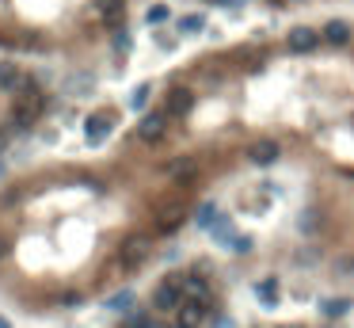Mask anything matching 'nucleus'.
Segmentation results:
<instances>
[{
    "mask_svg": "<svg viewBox=\"0 0 354 328\" xmlns=\"http://www.w3.org/2000/svg\"><path fill=\"white\" fill-rule=\"evenodd\" d=\"M168 180H187V176L198 172V161H190V156H175V161H168Z\"/></svg>",
    "mask_w": 354,
    "mask_h": 328,
    "instance_id": "15",
    "label": "nucleus"
},
{
    "mask_svg": "<svg viewBox=\"0 0 354 328\" xmlns=\"http://www.w3.org/2000/svg\"><path fill=\"white\" fill-rule=\"evenodd\" d=\"M190 103H195V96H190V88H172L168 92V103H164V115H187Z\"/></svg>",
    "mask_w": 354,
    "mask_h": 328,
    "instance_id": "11",
    "label": "nucleus"
},
{
    "mask_svg": "<svg viewBox=\"0 0 354 328\" xmlns=\"http://www.w3.org/2000/svg\"><path fill=\"white\" fill-rule=\"evenodd\" d=\"M107 305H111L115 313H130V309H133V294H130V290H122V294H115Z\"/></svg>",
    "mask_w": 354,
    "mask_h": 328,
    "instance_id": "18",
    "label": "nucleus"
},
{
    "mask_svg": "<svg viewBox=\"0 0 354 328\" xmlns=\"http://www.w3.org/2000/svg\"><path fill=\"white\" fill-rule=\"evenodd\" d=\"M202 27H206V19H202V16H183L179 19V31H187V34L202 31Z\"/></svg>",
    "mask_w": 354,
    "mask_h": 328,
    "instance_id": "20",
    "label": "nucleus"
},
{
    "mask_svg": "<svg viewBox=\"0 0 354 328\" xmlns=\"http://www.w3.org/2000/svg\"><path fill=\"white\" fill-rule=\"evenodd\" d=\"M0 149H4V134H0Z\"/></svg>",
    "mask_w": 354,
    "mask_h": 328,
    "instance_id": "29",
    "label": "nucleus"
},
{
    "mask_svg": "<svg viewBox=\"0 0 354 328\" xmlns=\"http://www.w3.org/2000/svg\"><path fill=\"white\" fill-rule=\"evenodd\" d=\"M346 309H351V298H331V302H324V305H320L324 317H343Z\"/></svg>",
    "mask_w": 354,
    "mask_h": 328,
    "instance_id": "17",
    "label": "nucleus"
},
{
    "mask_svg": "<svg viewBox=\"0 0 354 328\" xmlns=\"http://www.w3.org/2000/svg\"><path fill=\"white\" fill-rule=\"evenodd\" d=\"M42 111V96L34 88H27V92H19V99H16V119L19 123H27V119H34Z\"/></svg>",
    "mask_w": 354,
    "mask_h": 328,
    "instance_id": "10",
    "label": "nucleus"
},
{
    "mask_svg": "<svg viewBox=\"0 0 354 328\" xmlns=\"http://www.w3.org/2000/svg\"><path fill=\"white\" fill-rule=\"evenodd\" d=\"M214 222H217V206L214 203H202V206H198V225H206V229H210Z\"/></svg>",
    "mask_w": 354,
    "mask_h": 328,
    "instance_id": "19",
    "label": "nucleus"
},
{
    "mask_svg": "<svg viewBox=\"0 0 354 328\" xmlns=\"http://www.w3.org/2000/svg\"><path fill=\"white\" fill-rule=\"evenodd\" d=\"M148 23H164V19H168V8H164V4H157V8H148Z\"/></svg>",
    "mask_w": 354,
    "mask_h": 328,
    "instance_id": "23",
    "label": "nucleus"
},
{
    "mask_svg": "<svg viewBox=\"0 0 354 328\" xmlns=\"http://www.w3.org/2000/svg\"><path fill=\"white\" fill-rule=\"evenodd\" d=\"M145 99H148V84H141V88L133 92V99H130V103H133V107H145Z\"/></svg>",
    "mask_w": 354,
    "mask_h": 328,
    "instance_id": "24",
    "label": "nucleus"
},
{
    "mask_svg": "<svg viewBox=\"0 0 354 328\" xmlns=\"http://www.w3.org/2000/svg\"><path fill=\"white\" fill-rule=\"evenodd\" d=\"M111 115H91L88 123H84V138L91 141V145H99V141H107V134H111Z\"/></svg>",
    "mask_w": 354,
    "mask_h": 328,
    "instance_id": "12",
    "label": "nucleus"
},
{
    "mask_svg": "<svg viewBox=\"0 0 354 328\" xmlns=\"http://www.w3.org/2000/svg\"><path fill=\"white\" fill-rule=\"evenodd\" d=\"M214 328H236V325H232V320H217Z\"/></svg>",
    "mask_w": 354,
    "mask_h": 328,
    "instance_id": "27",
    "label": "nucleus"
},
{
    "mask_svg": "<svg viewBox=\"0 0 354 328\" xmlns=\"http://www.w3.org/2000/svg\"><path fill=\"white\" fill-rule=\"evenodd\" d=\"M0 88L12 92V96L27 92V73L16 65V61H0Z\"/></svg>",
    "mask_w": 354,
    "mask_h": 328,
    "instance_id": "7",
    "label": "nucleus"
},
{
    "mask_svg": "<svg viewBox=\"0 0 354 328\" xmlns=\"http://www.w3.org/2000/svg\"><path fill=\"white\" fill-rule=\"evenodd\" d=\"M91 8H96V16L103 19L111 31H118V23H126V0H96Z\"/></svg>",
    "mask_w": 354,
    "mask_h": 328,
    "instance_id": "6",
    "label": "nucleus"
},
{
    "mask_svg": "<svg viewBox=\"0 0 354 328\" xmlns=\"http://www.w3.org/2000/svg\"><path fill=\"white\" fill-rule=\"evenodd\" d=\"M256 294L263 298V305H278V287H274V279L256 283Z\"/></svg>",
    "mask_w": 354,
    "mask_h": 328,
    "instance_id": "16",
    "label": "nucleus"
},
{
    "mask_svg": "<svg viewBox=\"0 0 354 328\" xmlns=\"http://www.w3.org/2000/svg\"><path fill=\"white\" fill-rule=\"evenodd\" d=\"M210 283L206 275H183V302H210Z\"/></svg>",
    "mask_w": 354,
    "mask_h": 328,
    "instance_id": "8",
    "label": "nucleus"
},
{
    "mask_svg": "<svg viewBox=\"0 0 354 328\" xmlns=\"http://www.w3.org/2000/svg\"><path fill=\"white\" fill-rule=\"evenodd\" d=\"M324 39H328L331 46H346V42L354 39V31H351V23H343V19H331V23L324 27Z\"/></svg>",
    "mask_w": 354,
    "mask_h": 328,
    "instance_id": "14",
    "label": "nucleus"
},
{
    "mask_svg": "<svg viewBox=\"0 0 354 328\" xmlns=\"http://www.w3.org/2000/svg\"><path fill=\"white\" fill-rule=\"evenodd\" d=\"M115 50H118V54L130 50V31H126V27H118V31H115Z\"/></svg>",
    "mask_w": 354,
    "mask_h": 328,
    "instance_id": "21",
    "label": "nucleus"
},
{
    "mask_svg": "<svg viewBox=\"0 0 354 328\" xmlns=\"http://www.w3.org/2000/svg\"><path fill=\"white\" fill-rule=\"evenodd\" d=\"M278 156H282V149L274 145V141H256V145L247 149V161H252V164H263V168H267V164H274Z\"/></svg>",
    "mask_w": 354,
    "mask_h": 328,
    "instance_id": "13",
    "label": "nucleus"
},
{
    "mask_svg": "<svg viewBox=\"0 0 354 328\" xmlns=\"http://www.w3.org/2000/svg\"><path fill=\"white\" fill-rule=\"evenodd\" d=\"M172 328H175V325H172Z\"/></svg>",
    "mask_w": 354,
    "mask_h": 328,
    "instance_id": "30",
    "label": "nucleus"
},
{
    "mask_svg": "<svg viewBox=\"0 0 354 328\" xmlns=\"http://www.w3.org/2000/svg\"><path fill=\"white\" fill-rule=\"evenodd\" d=\"M61 305H69V309H73V305H80V294H76V290H69V294H61Z\"/></svg>",
    "mask_w": 354,
    "mask_h": 328,
    "instance_id": "26",
    "label": "nucleus"
},
{
    "mask_svg": "<svg viewBox=\"0 0 354 328\" xmlns=\"http://www.w3.org/2000/svg\"><path fill=\"white\" fill-rule=\"evenodd\" d=\"M164 134H168V115H164V111H148V115L137 119V138L145 141V145L160 141Z\"/></svg>",
    "mask_w": 354,
    "mask_h": 328,
    "instance_id": "3",
    "label": "nucleus"
},
{
    "mask_svg": "<svg viewBox=\"0 0 354 328\" xmlns=\"http://www.w3.org/2000/svg\"><path fill=\"white\" fill-rule=\"evenodd\" d=\"M148 252H153V237L133 233V237H126L122 248H118V263H122V267H141V263L148 260Z\"/></svg>",
    "mask_w": 354,
    "mask_h": 328,
    "instance_id": "2",
    "label": "nucleus"
},
{
    "mask_svg": "<svg viewBox=\"0 0 354 328\" xmlns=\"http://www.w3.org/2000/svg\"><path fill=\"white\" fill-rule=\"evenodd\" d=\"M183 218H187V210H183L179 203H168V206H160V210H157V229L160 233H175L183 225Z\"/></svg>",
    "mask_w": 354,
    "mask_h": 328,
    "instance_id": "9",
    "label": "nucleus"
},
{
    "mask_svg": "<svg viewBox=\"0 0 354 328\" xmlns=\"http://www.w3.org/2000/svg\"><path fill=\"white\" fill-rule=\"evenodd\" d=\"M210 317V302H183L175 309V328H198Z\"/></svg>",
    "mask_w": 354,
    "mask_h": 328,
    "instance_id": "5",
    "label": "nucleus"
},
{
    "mask_svg": "<svg viewBox=\"0 0 354 328\" xmlns=\"http://www.w3.org/2000/svg\"><path fill=\"white\" fill-rule=\"evenodd\" d=\"M232 248L236 252H252V237H232Z\"/></svg>",
    "mask_w": 354,
    "mask_h": 328,
    "instance_id": "25",
    "label": "nucleus"
},
{
    "mask_svg": "<svg viewBox=\"0 0 354 328\" xmlns=\"http://www.w3.org/2000/svg\"><path fill=\"white\" fill-rule=\"evenodd\" d=\"M335 275H354V256H343V260H335Z\"/></svg>",
    "mask_w": 354,
    "mask_h": 328,
    "instance_id": "22",
    "label": "nucleus"
},
{
    "mask_svg": "<svg viewBox=\"0 0 354 328\" xmlns=\"http://www.w3.org/2000/svg\"><path fill=\"white\" fill-rule=\"evenodd\" d=\"M0 328H12V320H8V317H0Z\"/></svg>",
    "mask_w": 354,
    "mask_h": 328,
    "instance_id": "28",
    "label": "nucleus"
},
{
    "mask_svg": "<svg viewBox=\"0 0 354 328\" xmlns=\"http://www.w3.org/2000/svg\"><path fill=\"white\" fill-rule=\"evenodd\" d=\"M286 46L294 50V54H313V50L320 46V31H316V27H289Z\"/></svg>",
    "mask_w": 354,
    "mask_h": 328,
    "instance_id": "4",
    "label": "nucleus"
},
{
    "mask_svg": "<svg viewBox=\"0 0 354 328\" xmlns=\"http://www.w3.org/2000/svg\"><path fill=\"white\" fill-rule=\"evenodd\" d=\"M183 305V275H168L153 290V309L157 313H175Z\"/></svg>",
    "mask_w": 354,
    "mask_h": 328,
    "instance_id": "1",
    "label": "nucleus"
}]
</instances>
